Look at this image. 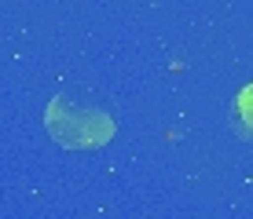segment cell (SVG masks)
I'll use <instances>...</instances> for the list:
<instances>
[{
    "label": "cell",
    "mask_w": 253,
    "mask_h": 219,
    "mask_svg": "<svg viewBox=\"0 0 253 219\" xmlns=\"http://www.w3.org/2000/svg\"><path fill=\"white\" fill-rule=\"evenodd\" d=\"M48 131L70 150H99L114 135V117L107 110L77 106L66 95H59L48 106Z\"/></svg>",
    "instance_id": "6da1fadb"
},
{
    "label": "cell",
    "mask_w": 253,
    "mask_h": 219,
    "mask_svg": "<svg viewBox=\"0 0 253 219\" xmlns=\"http://www.w3.org/2000/svg\"><path fill=\"white\" fill-rule=\"evenodd\" d=\"M235 113H239V131L253 143V84H246L239 92V102H235Z\"/></svg>",
    "instance_id": "7a4b0ae2"
}]
</instances>
